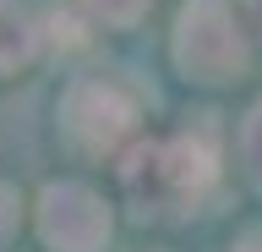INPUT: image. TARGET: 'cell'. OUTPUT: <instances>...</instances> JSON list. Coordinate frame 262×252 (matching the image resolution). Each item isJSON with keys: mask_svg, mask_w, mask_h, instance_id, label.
Listing matches in <instances>:
<instances>
[{"mask_svg": "<svg viewBox=\"0 0 262 252\" xmlns=\"http://www.w3.org/2000/svg\"><path fill=\"white\" fill-rule=\"evenodd\" d=\"M213 176H219L213 126H191V132H175L164 143H153V137L131 143L120 159V186L142 214H169V208L196 203L213 186Z\"/></svg>", "mask_w": 262, "mask_h": 252, "instance_id": "1", "label": "cell"}, {"mask_svg": "<svg viewBox=\"0 0 262 252\" xmlns=\"http://www.w3.org/2000/svg\"><path fill=\"white\" fill-rule=\"evenodd\" d=\"M169 55H175L180 77L219 88V83L246 77L251 38H246L229 0H186L175 11V28H169Z\"/></svg>", "mask_w": 262, "mask_h": 252, "instance_id": "2", "label": "cell"}, {"mask_svg": "<svg viewBox=\"0 0 262 252\" xmlns=\"http://www.w3.org/2000/svg\"><path fill=\"white\" fill-rule=\"evenodd\" d=\"M142 99L120 77H77L60 93V132L82 153H115L137 137Z\"/></svg>", "mask_w": 262, "mask_h": 252, "instance_id": "3", "label": "cell"}, {"mask_svg": "<svg viewBox=\"0 0 262 252\" xmlns=\"http://www.w3.org/2000/svg\"><path fill=\"white\" fill-rule=\"evenodd\" d=\"M38 241L49 252H104L115 236V214L93 186L82 181H49L33 208Z\"/></svg>", "mask_w": 262, "mask_h": 252, "instance_id": "4", "label": "cell"}, {"mask_svg": "<svg viewBox=\"0 0 262 252\" xmlns=\"http://www.w3.org/2000/svg\"><path fill=\"white\" fill-rule=\"evenodd\" d=\"M44 50V22L33 17L28 0H0V77L33 66Z\"/></svg>", "mask_w": 262, "mask_h": 252, "instance_id": "5", "label": "cell"}, {"mask_svg": "<svg viewBox=\"0 0 262 252\" xmlns=\"http://www.w3.org/2000/svg\"><path fill=\"white\" fill-rule=\"evenodd\" d=\"M241 165H246V176L262 186V99L246 110V121H241Z\"/></svg>", "mask_w": 262, "mask_h": 252, "instance_id": "6", "label": "cell"}, {"mask_svg": "<svg viewBox=\"0 0 262 252\" xmlns=\"http://www.w3.org/2000/svg\"><path fill=\"white\" fill-rule=\"evenodd\" d=\"M82 11L104 28H131V22H142L147 0H82Z\"/></svg>", "mask_w": 262, "mask_h": 252, "instance_id": "7", "label": "cell"}, {"mask_svg": "<svg viewBox=\"0 0 262 252\" xmlns=\"http://www.w3.org/2000/svg\"><path fill=\"white\" fill-rule=\"evenodd\" d=\"M16 225H22V198H16V186L0 181V252L16 241Z\"/></svg>", "mask_w": 262, "mask_h": 252, "instance_id": "8", "label": "cell"}, {"mask_svg": "<svg viewBox=\"0 0 262 252\" xmlns=\"http://www.w3.org/2000/svg\"><path fill=\"white\" fill-rule=\"evenodd\" d=\"M246 17H251V28H257V38H262V0H246Z\"/></svg>", "mask_w": 262, "mask_h": 252, "instance_id": "9", "label": "cell"}, {"mask_svg": "<svg viewBox=\"0 0 262 252\" xmlns=\"http://www.w3.org/2000/svg\"><path fill=\"white\" fill-rule=\"evenodd\" d=\"M235 252H262V230H257V236H246V241H241Z\"/></svg>", "mask_w": 262, "mask_h": 252, "instance_id": "10", "label": "cell"}]
</instances>
